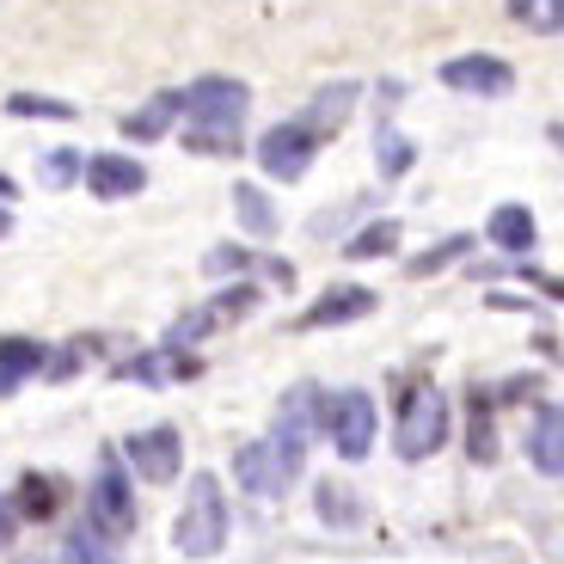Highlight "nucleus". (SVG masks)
<instances>
[{
    "label": "nucleus",
    "mask_w": 564,
    "mask_h": 564,
    "mask_svg": "<svg viewBox=\"0 0 564 564\" xmlns=\"http://www.w3.org/2000/svg\"><path fill=\"white\" fill-rule=\"evenodd\" d=\"M246 93L240 80H227V74H209V80H197L191 93H178V105L191 117H197V129H191V148H209V154H240V117H246Z\"/></svg>",
    "instance_id": "f257e3e1"
},
{
    "label": "nucleus",
    "mask_w": 564,
    "mask_h": 564,
    "mask_svg": "<svg viewBox=\"0 0 564 564\" xmlns=\"http://www.w3.org/2000/svg\"><path fill=\"white\" fill-rule=\"evenodd\" d=\"M172 540H178L184 558H215V552L227 546V497H221V485H215L209 473L191 485V503H184Z\"/></svg>",
    "instance_id": "f03ea898"
},
{
    "label": "nucleus",
    "mask_w": 564,
    "mask_h": 564,
    "mask_svg": "<svg viewBox=\"0 0 564 564\" xmlns=\"http://www.w3.org/2000/svg\"><path fill=\"white\" fill-rule=\"evenodd\" d=\"M442 442H448V399L417 387V393L399 405V454H405V460H430Z\"/></svg>",
    "instance_id": "7ed1b4c3"
},
{
    "label": "nucleus",
    "mask_w": 564,
    "mask_h": 564,
    "mask_svg": "<svg viewBox=\"0 0 564 564\" xmlns=\"http://www.w3.org/2000/svg\"><path fill=\"white\" fill-rule=\"evenodd\" d=\"M93 528H99L105 540L135 528V497H129V479H123V460H117V454H105L99 479H93Z\"/></svg>",
    "instance_id": "20e7f679"
},
{
    "label": "nucleus",
    "mask_w": 564,
    "mask_h": 564,
    "mask_svg": "<svg viewBox=\"0 0 564 564\" xmlns=\"http://www.w3.org/2000/svg\"><path fill=\"white\" fill-rule=\"evenodd\" d=\"M234 473H240V485H246L252 497H282L289 485H295L301 466L289 460V454H282L270 436H264V442H246V448L234 454Z\"/></svg>",
    "instance_id": "39448f33"
},
{
    "label": "nucleus",
    "mask_w": 564,
    "mask_h": 564,
    "mask_svg": "<svg viewBox=\"0 0 564 564\" xmlns=\"http://www.w3.org/2000/svg\"><path fill=\"white\" fill-rule=\"evenodd\" d=\"M313 141H319V135H307L301 123H276V129H264V141H258V160H264L270 178L295 184L301 172L313 166Z\"/></svg>",
    "instance_id": "423d86ee"
},
{
    "label": "nucleus",
    "mask_w": 564,
    "mask_h": 564,
    "mask_svg": "<svg viewBox=\"0 0 564 564\" xmlns=\"http://www.w3.org/2000/svg\"><path fill=\"white\" fill-rule=\"evenodd\" d=\"M332 442L344 460H362L375 448V399L368 393H338L332 399Z\"/></svg>",
    "instance_id": "0eeeda50"
},
{
    "label": "nucleus",
    "mask_w": 564,
    "mask_h": 564,
    "mask_svg": "<svg viewBox=\"0 0 564 564\" xmlns=\"http://www.w3.org/2000/svg\"><path fill=\"white\" fill-rule=\"evenodd\" d=\"M442 86H454L466 99H497V93L516 86V74L497 56H460V62H442Z\"/></svg>",
    "instance_id": "6e6552de"
},
{
    "label": "nucleus",
    "mask_w": 564,
    "mask_h": 564,
    "mask_svg": "<svg viewBox=\"0 0 564 564\" xmlns=\"http://www.w3.org/2000/svg\"><path fill=\"white\" fill-rule=\"evenodd\" d=\"M178 460H184V442H178V430H166V423L129 436V466H135L141 479H154V485L178 479Z\"/></svg>",
    "instance_id": "1a4fd4ad"
},
{
    "label": "nucleus",
    "mask_w": 564,
    "mask_h": 564,
    "mask_svg": "<svg viewBox=\"0 0 564 564\" xmlns=\"http://www.w3.org/2000/svg\"><path fill=\"white\" fill-rule=\"evenodd\" d=\"M86 184H93V197L117 203V197H141L148 191V166L129 154H99L93 166H86Z\"/></svg>",
    "instance_id": "9d476101"
},
{
    "label": "nucleus",
    "mask_w": 564,
    "mask_h": 564,
    "mask_svg": "<svg viewBox=\"0 0 564 564\" xmlns=\"http://www.w3.org/2000/svg\"><path fill=\"white\" fill-rule=\"evenodd\" d=\"M307 436H313V387H295V393L282 399L276 411V430H270V442H276L289 460L301 466V454H307Z\"/></svg>",
    "instance_id": "9b49d317"
},
{
    "label": "nucleus",
    "mask_w": 564,
    "mask_h": 564,
    "mask_svg": "<svg viewBox=\"0 0 564 564\" xmlns=\"http://www.w3.org/2000/svg\"><path fill=\"white\" fill-rule=\"evenodd\" d=\"M37 368H43V344L37 338H0V399H13Z\"/></svg>",
    "instance_id": "f8f14e48"
},
{
    "label": "nucleus",
    "mask_w": 564,
    "mask_h": 564,
    "mask_svg": "<svg viewBox=\"0 0 564 564\" xmlns=\"http://www.w3.org/2000/svg\"><path fill=\"white\" fill-rule=\"evenodd\" d=\"M350 105H356V86H325L319 99L307 105V117H295V123L307 129V135H332V129L350 117Z\"/></svg>",
    "instance_id": "ddd939ff"
},
{
    "label": "nucleus",
    "mask_w": 564,
    "mask_h": 564,
    "mask_svg": "<svg viewBox=\"0 0 564 564\" xmlns=\"http://www.w3.org/2000/svg\"><path fill=\"white\" fill-rule=\"evenodd\" d=\"M362 313H375V295H368V289H332L301 325H344V319H362Z\"/></svg>",
    "instance_id": "4468645a"
},
{
    "label": "nucleus",
    "mask_w": 564,
    "mask_h": 564,
    "mask_svg": "<svg viewBox=\"0 0 564 564\" xmlns=\"http://www.w3.org/2000/svg\"><path fill=\"white\" fill-rule=\"evenodd\" d=\"M528 448H534L540 473H552V479H558V473H564V411H546V417L534 423V442H528Z\"/></svg>",
    "instance_id": "2eb2a0df"
},
{
    "label": "nucleus",
    "mask_w": 564,
    "mask_h": 564,
    "mask_svg": "<svg viewBox=\"0 0 564 564\" xmlns=\"http://www.w3.org/2000/svg\"><path fill=\"white\" fill-rule=\"evenodd\" d=\"M491 240L503 246V252H528V246H534V215H528L522 203L497 209V215H491Z\"/></svg>",
    "instance_id": "dca6fc26"
},
{
    "label": "nucleus",
    "mask_w": 564,
    "mask_h": 564,
    "mask_svg": "<svg viewBox=\"0 0 564 564\" xmlns=\"http://www.w3.org/2000/svg\"><path fill=\"white\" fill-rule=\"evenodd\" d=\"M184 105H178V93H160L154 105H148V111H135V117H123V135L129 141H148V135H166L172 129V117H178Z\"/></svg>",
    "instance_id": "f3484780"
},
{
    "label": "nucleus",
    "mask_w": 564,
    "mask_h": 564,
    "mask_svg": "<svg viewBox=\"0 0 564 564\" xmlns=\"http://www.w3.org/2000/svg\"><path fill=\"white\" fill-rule=\"evenodd\" d=\"M19 509H25L31 522L56 516V509H62V485H56V479H43V473H25V479H19Z\"/></svg>",
    "instance_id": "a211bd4d"
},
{
    "label": "nucleus",
    "mask_w": 564,
    "mask_h": 564,
    "mask_svg": "<svg viewBox=\"0 0 564 564\" xmlns=\"http://www.w3.org/2000/svg\"><path fill=\"white\" fill-rule=\"evenodd\" d=\"M234 209H240V221L252 227L258 240H270V234H276V209L264 203V191H252V184H240V191H234Z\"/></svg>",
    "instance_id": "6ab92c4d"
},
{
    "label": "nucleus",
    "mask_w": 564,
    "mask_h": 564,
    "mask_svg": "<svg viewBox=\"0 0 564 564\" xmlns=\"http://www.w3.org/2000/svg\"><path fill=\"white\" fill-rule=\"evenodd\" d=\"M393 246H399V221H375V227H362L344 252H350V258H387Z\"/></svg>",
    "instance_id": "aec40b11"
},
{
    "label": "nucleus",
    "mask_w": 564,
    "mask_h": 564,
    "mask_svg": "<svg viewBox=\"0 0 564 564\" xmlns=\"http://www.w3.org/2000/svg\"><path fill=\"white\" fill-rule=\"evenodd\" d=\"M319 516H325L332 528H350L356 516H362V509H356V497H344V485H338V479H325V485H319Z\"/></svg>",
    "instance_id": "412c9836"
},
{
    "label": "nucleus",
    "mask_w": 564,
    "mask_h": 564,
    "mask_svg": "<svg viewBox=\"0 0 564 564\" xmlns=\"http://www.w3.org/2000/svg\"><path fill=\"white\" fill-rule=\"evenodd\" d=\"M68 564H117V552L105 546L99 528H80V534L68 540Z\"/></svg>",
    "instance_id": "4be33fe9"
},
{
    "label": "nucleus",
    "mask_w": 564,
    "mask_h": 564,
    "mask_svg": "<svg viewBox=\"0 0 564 564\" xmlns=\"http://www.w3.org/2000/svg\"><path fill=\"white\" fill-rule=\"evenodd\" d=\"M7 111H13V117H74V105H62V99H31V93H19V99H7Z\"/></svg>",
    "instance_id": "5701e85b"
},
{
    "label": "nucleus",
    "mask_w": 564,
    "mask_h": 564,
    "mask_svg": "<svg viewBox=\"0 0 564 564\" xmlns=\"http://www.w3.org/2000/svg\"><path fill=\"white\" fill-rule=\"evenodd\" d=\"M411 166V141L405 135H381V172L393 178V172H405Z\"/></svg>",
    "instance_id": "b1692460"
},
{
    "label": "nucleus",
    "mask_w": 564,
    "mask_h": 564,
    "mask_svg": "<svg viewBox=\"0 0 564 564\" xmlns=\"http://www.w3.org/2000/svg\"><path fill=\"white\" fill-rule=\"evenodd\" d=\"M466 246H473V240H466V234H454V240H448V246H442V252H430V258H417V264H411V270H417V276H430V270H442V264H448V258H460V252H466Z\"/></svg>",
    "instance_id": "393cba45"
},
{
    "label": "nucleus",
    "mask_w": 564,
    "mask_h": 564,
    "mask_svg": "<svg viewBox=\"0 0 564 564\" xmlns=\"http://www.w3.org/2000/svg\"><path fill=\"white\" fill-rule=\"evenodd\" d=\"M473 460H491V423H485V405H473Z\"/></svg>",
    "instance_id": "a878e982"
},
{
    "label": "nucleus",
    "mask_w": 564,
    "mask_h": 564,
    "mask_svg": "<svg viewBox=\"0 0 564 564\" xmlns=\"http://www.w3.org/2000/svg\"><path fill=\"white\" fill-rule=\"evenodd\" d=\"M74 172H80V160H74V154H50V160H43V178H50V184H68Z\"/></svg>",
    "instance_id": "bb28decb"
},
{
    "label": "nucleus",
    "mask_w": 564,
    "mask_h": 564,
    "mask_svg": "<svg viewBox=\"0 0 564 564\" xmlns=\"http://www.w3.org/2000/svg\"><path fill=\"white\" fill-rule=\"evenodd\" d=\"M534 25L540 31H564V0H546V7L534 13Z\"/></svg>",
    "instance_id": "cd10ccee"
},
{
    "label": "nucleus",
    "mask_w": 564,
    "mask_h": 564,
    "mask_svg": "<svg viewBox=\"0 0 564 564\" xmlns=\"http://www.w3.org/2000/svg\"><path fill=\"white\" fill-rule=\"evenodd\" d=\"M13 522H19V516H13V503L0 497V552H7V540H13Z\"/></svg>",
    "instance_id": "c85d7f7f"
},
{
    "label": "nucleus",
    "mask_w": 564,
    "mask_h": 564,
    "mask_svg": "<svg viewBox=\"0 0 564 564\" xmlns=\"http://www.w3.org/2000/svg\"><path fill=\"white\" fill-rule=\"evenodd\" d=\"M0 197H13V178H7V172H0Z\"/></svg>",
    "instance_id": "c756f323"
},
{
    "label": "nucleus",
    "mask_w": 564,
    "mask_h": 564,
    "mask_svg": "<svg viewBox=\"0 0 564 564\" xmlns=\"http://www.w3.org/2000/svg\"><path fill=\"white\" fill-rule=\"evenodd\" d=\"M0 234H7V215H0Z\"/></svg>",
    "instance_id": "7c9ffc66"
}]
</instances>
